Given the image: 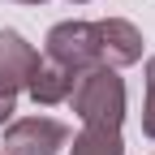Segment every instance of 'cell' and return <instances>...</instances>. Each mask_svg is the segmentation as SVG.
<instances>
[{"label": "cell", "instance_id": "1", "mask_svg": "<svg viewBox=\"0 0 155 155\" xmlns=\"http://www.w3.org/2000/svg\"><path fill=\"white\" fill-rule=\"evenodd\" d=\"M69 104L86 129H121L125 121V78L112 65L82 69L69 91Z\"/></svg>", "mask_w": 155, "mask_h": 155}, {"label": "cell", "instance_id": "2", "mask_svg": "<svg viewBox=\"0 0 155 155\" xmlns=\"http://www.w3.org/2000/svg\"><path fill=\"white\" fill-rule=\"evenodd\" d=\"M48 61L65 65L73 73L99 65V39H95V22H56L48 30Z\"/></svg>", "mask_w": 155, "mask_h": 155}, {"label": "cell", "instance_id": "3", "mask_svg": "<svg viewBox=\"0 0 155 155\" xmlns=\"http://www.w3.org/2000/svg\"><path fill=\"white\" fill-rule=\"evenodd\" d=\"M5 155H61L69 147V125L52 121V116H22L5 129Z\"/></svg>", "mask_w": 155, "mask_h": 155}, {"label": "cell", "instance_id": "4", "mask_svg": "<svg viewBox=\"0 0 155 155\" xmlns=\"http://www.w3.org/2000/svg\"><path fill=\"white\" fill-rule=\"evenodd\" d=\"M95 39H99V65L125 69L142 61V30L125 22V17H104L95 22Z\"/></svg>", "mask_w": 155, "mask_h": 155}, {"label": "cell", "instance_id": "5", "mask_svg": "<svg viewBox=\"0 0 155 155\" xmlns=\"http://www.w3.org/2000/svg\"><path fill=\"white\" fill-rule=\"evenodd\" d=\"M35 65H39V52L17 30H0V95H13L17 99V91H26Z\"/></svg>", "mask_w": 155, "mask_h": 155}, {"label": "cell", "instance_id": "6", "mask_svg": "<svg viewBox=\"0 0 155 155\" xmlns=\"http://www.w3.org/2000/svg\"><path fill=\"white\" fill-rule=\"evenodd\" d=\"M73 82H78V73H73V69L48 61V56H39V65H35V73H30L26 91H30V99H35V104L52 108V104H65V99H69Z\"/></svg>", "mask_w": 155, "mask_h": 155}, {"label": "cell", "instance_id": "7", "mask_svg": "<svg viewBox=\"0 0 155 155\" xmlns=\"http://www.w3.org/2000/svg\"><path fill=\"white\" fill-rule=\"evenodd\" d=\"M69 155H125L121 129H82L73 138Z\"/></svg>", "mask_w": 155, "mask_h": 155}, {"label": "cell", "instance_id": "8", "mask_svg": "<svg viewBox=\"0 0 155 155\" xmlns=\"http://www.w3.org/2000/svg\"><path fill=\"white\" fill-rule=\"evenodd\" d=\"M142 134L155 138V56L147 61V104H142Z\"/></svg>", "mask_w": 155, "mask_h": 155}, {"label": "cell", "instance_id": "9", "mask_svg": "<svg viewBox=\"0 0 155 155\" xmlns=\"http://www.w3.org/2000/svg\"><path fill=\"white\" fill-rule=\"evenodd\" d=\"M13 112H17V99H13V95H0V129L13 121Z\"/></svg>", "mask_w": 155, "mask_h": 155}, {"label": "cell", "instance_id": "10", "mask_svg": "<svg viewBox=\"0 0 155 155\" xmlns=\"http://www.w3.org/2000/svg\"><path fill=\"white\" fill-rule=\"evenodd\" d=\"M17 5H48V0H17Z\"/></svg>", "mask_w": 155, "mask_h": 155}, {"label": "cell", "instance_id": "11", "mask_svg": "<svg viewBox=\"0 0 155 155\" xmlns=\"http://www.w3.org/2000/svg\"><path fill=\"white\" fill-rule=\"evenodd\" d=\"M69 5H91V0H69Z\"/></svg>", "mask_w": 155, "mask_h": 155}]
</instances>
